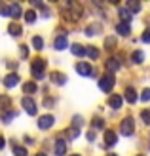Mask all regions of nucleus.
<instances>
[{"label": "nucleus", "instance_id": "nucleus-42", "mask_svg": "<svg viewBox=\"0 0 150 156\" xmlns=\"http://www.w3.org/2000/svg\"><path fill=\"white\" fill-rule=\"evenodd\" d=\"M88 141H95V133H93V131L88 133Z\"/></svg>", "mask_w": 150, "mask_h": 156}, {"label": "nucleus", "instance_id": "nucleus-40", "mask_svg": "<svg viewBox=\"0 0 150 156\" xmlns=\"http://www.w3.org/2000/svg\"><path fill=\"white\" fill-rule=\"evenodd\" d=\"M50 15H51V12H50V10H46V8H44V10H42V17H46V19H48Z\"/></svg>", "mask_w": 150, "mask_h": 156}, {"label": "nucleus", "instance_id": "nucleus-50", "mask_svg": "<svg viewBox=\"0 0 150 156\" xmlns=\"http://www.w3.org/2000/svg\"><path fill=\"white\" fill-rule=\"evenodd\" d=\"M72 156H80V154H72Z\"/></svg>", "mask_w": 150, "mask_h": 156}, {"label": "nucleus", "instance_id": "nucleus-44", "mask_svg": "<svg viewBox=\"0 0 150 156\" xmlns=\"http://www.w3.org/2000/svg\"><path fill=\"white\" fill-rule=\"evenodd\" d=\"M74 124H78V126L82 124V118H80V116H74Z\"/></svg>", "mask_w": 150, "mask_h": 156}, {"label": "nucleus", "instance_id": "nucleus-35", "mask_svg": "<svg viewBox=\"0 0 150 156\" xmlns=\"http://www.w3.org/2000/svg\"><path fill=\"white\" fill-rule=\"evenodd\" d=\"M141 101H145V103H148L150 101V88H145L143 93H141Z\"/></svg>", "mask_w": 150, "mask_h": 156}, {"label": "nucleus", "instance_id": "nucleus-12", "mask_svg": "<svg viewBox=\"0 0 150 156\" xmlns=\"http://www.w3.org/2000/svg\"><path fill=\"white\" fill-rule=\"evenodd\" d=\"M17 82H19V76L15 74V73L8 74V76L4 78V86H6V88H15V86H17Z\"/></svg>", "mask_w": 150, "mask_h": 156}, {"label": "nucleus", "instance_id": "nucleus-30", "mask_svg": "<svg viewBox=\"0 0 150 156\" xmlns=\"http://www.w3.org/2000/svg\"><path fill=\"white\" fill-rule=\"evenodd\" d=\"M33 46H34L38 51H40V50L44 48V40H42V36H34V38H33Z\"/></svg>", "mask_w": 150, "mask_h": 156}, {"label": "nucleus", "instance_id": "nucleus-34", "mask_svg": "<svg viewBox=\"0 0 150 156\" xmlns=\"http://www.w3.org/2000/svg\"><path fill=\"white\" fill-rule=\"evenodd\" d=\"M0 15H12V6H6L0 2Z\"/></svg>", "mask_w": 150, "mask_h": 156}, {"label": "nucleus", "instance_id": "nucleus-13", "mask_svg": "<svg viewBox=\"0 0 150 156\" xmlns=\"http://www.w3.org/2000/svg\"><path fill=\"white\" fill-rule=\"evenodd\" d=\"M105 67H106L108 73H116L122 65H120V61H118L116 57H110V59H106V65H105Z\"/></svg>", "mask_w": 150, "mask_h": 156}, {"label": "nucleus", "instance_id": "nucleus-6", "mask_svg": "<svg viewBox=\"0 0 150 156\" xmlns=\"http://www.w3.org/2000/svg\"><path fill=\"white\" fill-rule=\"evenodd\" d=\"M21 105H23V108H25L30 116L36 114V103L33 101V97H23V99H21Z\"/></svg>", "mask_w": 150, "mask_h": 156}, {"label": "nucleus", "instance_id": "nucleus-45", "mask_svg": "<svg viewBox=\"0 0 150 156\" xmlns=\"http://www.w3.org/2000/svg\"><path fill=\"white\" fill-rule=\"evenodd\" d=\"M93 4H95V6H101V4H103V0H93Z\"/></svg>", "mask_w": 150, "mask_h": 156}, {"label": "nucleus", "instance_id": "nucleus-29", "mask_svg": "<svg viewBox=\"0 0 150 156\" xmlns=\"http://www.w3.org/2000/svg\"><path fill=\"white\" fill-rule=\"evenodd\" d=\"M101 33V25H95V27H88V29H85V34H88V36H93V34H99Z\"/></svg>", "mask_w": 150, "mask_h": 156}, {"label": "nucleus", "instance_id": "nucleus-41", "mask_svg": "<svg viewBox=\"0 0 150 156\" xmlns=\"http://www.w3.org/2000/svg\"><path fill=\"white\" fill-rule=\"evenodd\" d=\"M4 147H6V139H4L2 135H0V151H2V149H4Z\"/></svg>", "mask_w": 150, "mask_h": 156}, {"label": "nucleus", "instance_id": "nucleus-47", "mask_svg": "<svg viewBox=\"0 0 150 156\" xmlns=\"http://www.w3.org/2000/svg\"><path fill=\"white\" fill-rule=\"evenodd\" d=\"M36 156H46V154H42V152H40V154H36Z\"/></svg>", "mask_w": 150, "mask_h": 156}, {"label": "nucleus", "instance_id": "nucleus-20", "mask_svg": "<svg viewBox=\"0 0 150 156\" xmlns=\"http://www.w3.org/2000/svg\"><path fill=\"white\" fill-rule=\"evenodd\" d=\"M118 15H120V19H124V23H127L131 19V12L127 8H120V10H118Z\"/></svg>", "mask_w": 150, "mask_h": 156}, {"label": "nucleus", "instance_id": "nucleus-7", "mask_svg": "<svg viewBox=\"0 0 150 156\" xmlns=\"http://www.w3.org/2000/svg\"><path fill=\"white\" fill-rule=\"evenodd\" d=\"M53 122H55V118L51 114H44V116L38 118V128H40V129H50L53 126Z\"/></svg>", "mask_w": 150, "mask_h": 156}, {"label": "nucleus", "instance_id": "nucleus-8", "mask_svg": "<svg viewBox=\"0 0 150 156\" xmlns=\"http://www.w3.org/2000/svg\"><path fill=\"white\" fill-rule=\"evenodd\" d=\"M68 46V40H67V36L65 34H59L57 38H55V42H53V48L57 50V51H63Z\"/></svg>", "mask_w": 150, "mask_h": 156}, {"label": "nucleus", "instance_id": "nucleus-48", "mask_svg": "<svg viewBox=\"0 0 150 156\" xmlns=\"http://www.w3.org/2000/svg\"><path fill=\"white\" fill-rule=\"evenodd\" d=\"M48 2H57V0H48Z\"/></svg>", "mask_w": 150, "mask_h": 156}, {"label": "nucleus", "instance_id": "nucleus-18", "mask_svg": "<svg viewBox=\"0 0 150 156\" xmlns=\"http://www.w3.org/2000/svg\"><path fill=\"white\" fill-rule=\"evenodd\" d=\"M125 101H127V103H135L137 101V91H135V88H129L125 90Z\"/></svg>", "mask_w": 150, "mask_h": 156}, {"label": "nucleus", "instance_id": "nucleus-5", "mask_svg": "<svg viewBox=\"0 0 150 156\" xmlns=\"http://www.w3.org/2000/svg\"><path fill=\"white\" fill-rule=\"evenodd\" d=\"M76 73L82 74V76H95V71L89 63H78L76 65Z\"/></svg>", "mask_w": 150, "mask_h": 156}, {"label": "nucleus", "instance_id": "nucleus-51", "mask_svg": "<svg viewBox=\"0 0 150 156\" xmlns=\"http://www.w3.org/2000/svg\"><path fill=\"white\" fill-rule=\"evenodd\" d=\"M139 156H143V154H139Z\"/></svg>", "mask_w": 150, "mask_h": 156}, {"label": "nucleus", "instance_id": "nucleus-32", "mask_svg": "<svg viewBox=\"0 0 150 156\" xmlns=\"http://www.w3.org/2000/svg\"><path fill=\"white\" fill-rule=\"evenodd\" d=\"M13 116H15V112H13V111H6V112H2V122H4V124L12 122Z\"/></svg>", "mask_w": 150, "mask_h": 156}, {"label": "nucleus", "instance_id": "nucleus-39", "mask_svg": "<svg viewBox=\"0 0 150 156\" xmlns=\"http://www.w3.org/2000/svg\"><path fill=\"white\" fill-rule=\"evenodd\" d=\"M30 4H33L34 8H44L42 6V0H30Z\"/></svg>", "mask_w": 150, "mask_h": 156}, {"label": "nucleus", "instance_id": "nucleus-38", "mask_svg": "<svg viewBox=\"0 0 150 156\" xmlns=\"http://www.w3.org/2000/svg\"><path fill=\"white\" fill-rule=\"evenodd\" d=\"M143 42L150 44V30H145V33H143Z\"/></svg>", "mask_w": 150, "mask_h": 156}, {"label": "nucleus", "instance_id": "nucleus-43", "mask_svg": "<svg viewBox=\"0 0 150 156\" xmlns=\"http://www.w3.org/2000/svg\"><path fill=\"white\" fill-rule=\"evenodd\" d=\"M44 105H46V107H51L53 101H51V99H44Z\"/></svg>", "mask_w": 150, "mask_h": 156}, {"label": "nucleus", "instance_id": "nucleus-36", "mask_svg": "<svg viewBox=\"0 0 150 156\" xmlns=\"http://www.w3.org/2000/svg\"><path fill=\"white\" fill-rule=\"evenodd\" d=\"M141 118H143V122L146 126H150V111H143L141 112Z\"/></svg>", "mask_w": 150, "mask_h": 156}, {"label": "nucleus", "instance_id": "nucleus-22", "mask_svg": "<svg viewBox=\"0 0 150 156\" xmlns=\"http://www.w3.org/2000/svg\"><path fill=\"white\" fill-rule=\"evenodd\" d=\"M10 105H12V99L8 97V95H2V97H0V108H2V111H8V108H10Z\"/></svg>", "mask_w": 150, "mask_h": 156}, {"label": "nucleus", "instance_id": "nucleus-14", "mask_svg": "<svg viewBox=\"0 0 150 156\" xmlns=\"http://www.w3.org/2000/svg\"><path fill=\"white\" fill-rule=\"evenodd\" d=\"M70 50H72V55H76V57H84L88 53V48H84L82 44H72Z\"/></svg>", "mask_w": 150, "mask_h": 156}, {"label": "nucleus", "instance_id": "nucleus-3", "mask_svg": "<svg viewBox=\"0 0 150 156\" xmlns=\"http://www.w3.org/2000/svg\"><path fill=\"white\" fill-rule=\"evenodd\" d=\"M114 84H116V80H114V74L112 73H106L105 76L99 80V88L105 91V93H108V91H112V88H114Z\"/></svg>", "mask_w": 150, "mask_h": 156}, {"label": "nucleus", "instance_id": "nucleus-4", "mask_svg": "<svg viewBox=\"0 0 150 156\" xmlns=\"http://www.w3.org/2000/svg\"><path fill=\"white\" fill-rule=\"evenodd\" d=\"M120 131H122V135H124V137L133 135V131H135V122H133L131 116H127V118H124V120H122V124H120Z\"/></svg>", "mask_w": 150, "mask_h": 156}, {"label": "nucleus", "instance_id": "nucleus-19", "mask_svg": "<svg viewBox=\"0 0 150 156\" xmlns=\"http://www.w3.org/2000/svg\"><path fill=\"white\" fill-rule=\"evenodd\" d=\"M8 33H10L12 36H19L23 33V29L17 25V23H10V27H8Z\"/></svg>", "mask_w": 150, "mask_h": 156}, {"label": "nucleus", "instance_id": "nucleus-27", "mask_svg": "<svg viewBox=\"0 0 150 156\" xmlns=\"http://www.w3.org/2000/svg\"><path fill=\"white\" fill-rule=\"evenodd\" d=\"M145 61V53L141 51V50H137V51H133V63H143Z\"/></svg>", "mask_w": 150, "mask_h": 156}, {"label": "nucleus", "instance_id": "nucleus-31", "mask_svg": "<svg viewBox=\"0 0 150 156\" xmlns=\"http://www.w3.org/2000/svg\"><path fill=\"white\" fill-rule=\"evenodd\" d=\"M91 126H93V128H97V129H103V128H105V120L97 116V118H93V120H91Z\"/></svg>", "mask_w": 150, "mask_h": 156}, {"label": "nucleus", "instance_id": "nucleus-25", "mask_svg": "<svg viewBox=\"0 0 150 156\" xmlns=\"http://www.w3.org/2000/svg\"><path fill=\"white\" fill-rule=\"evenodd\" d=\"M25 21L33 25V23L36 21V12H34V10H29V12H25Z\"/></svg>", "mask_w": 150, "mask_h": 156}, {"label": "nucleus", "instance_id": "nucleus-11", "mask_svg": "<svg viewBox=\"0 0 150 156\" xmlns=\"http://www.w3.org/2000/svg\"><path fill=\"white\" fill-rule=\"evenodd\" d=\"M116 33L120 34V36H129V34H131L129 23H118V25H116Z\"/></svg>", "mask_w": 150, "mask_h": 156}, {"label": "nucleus", "instance_id": "nucleus-10", "mask_svg": "<svg viewBox=\"0 0 150 156\" xmlns=\"http://www.w3.org/2000/svg\"><path fill=\"white\" fill-rule=\"evenodd\" d=\"M122 103H124L122 95H110L108 97V105H110V108H114V111H118V108L122 107Z\"/></svg>", "mask_w": 150, "mask_h": 156}, {"label": "nucleus", "instance_id": "nucleus-26", "mask_svg": "<svg viewBox=\"0 0 150 156\" xmlns=\"http://www.w3.org/2000/svg\"><path fill=\"white\" fill-rule=\"evenodd\" d=\"M21 8H19V4H12V17L13 19H19L21 17Z\"/></svg>", "mask_w": 150, "mask_h": 156}, {"label": "nucleus", "instance_id": "nucleus-2", "mask_svg": "<svg viewBox=\"0 0 150 156\" xmlns=\"http://www.w3.org/2000/svg\"><path fill=\"white\" fill-rule=\"evenodd\" d=\"M30 74H33L36 80H42V78L46 76V61L44 59H34L33 61V67H30Z\"/></svg>", "mask_w": 150, "mask_h": 156}, {"label": "nucleus", "instance_id": "nucleus-21", "mask_svg": "<svg viewBox=\"0 0 150 156\" xmlns=\"http://www.w3.org/2000/svg\"><path fill=\"white\" fill-rule=\"evenodd\" d=\"M36 90H38V86L34 82H25V84H23V91H25V93H34Z\"/></svg>", "mask_w": 150, "mask_h": 156}, {"label": "nucleus", "instance_id": "nucleus-49", "mask_svg": "<svg viewBox=\"0 0 150 156\" xmlns=\"http://www.w3.org/2000/svg\"><path fill=\"white\" fill-rule=\"evenodd\" d=\"M108 156H116V154H108Z\"/></svg>", "mask_w": 150, "mask_h": 156}, {"label": "nucleus", "instance_id": "nucleus-17", "mask_svg": "<svg viewBox=\"0 0 150 156\" xmlns=\"http://www.w3.org/2000/svg\"><path fill=\"white\" fill-rule=\"evenodd\" d=\"M127 10L131 12V13H139L141 12V0H127Z\"/></svg>", "mask_w": 150, "mask_h": 156}, {"label": "nucleus", "instance_id": "nucleus-46", "mask_svg": "<svg viewBox=\"0 0 150 156\" xmlns=\"http://www.w3.org/2000/svg\"><path fill=\"white\" fill-rule=\"evenodd\" d=\"M110 4H120V0H108Z\"/></svg>", "mask_w": 150, "mask_h": 156}, {"label": "nucleus", "instance_id": "nucleus-9", "mask_svg": "<svg viewBox=\"0 0 150 156\" xmlns=\"http://www.w3.org/2000/svg\"><path fill=\"white\" fill-rule=\"evenodd\" d=\"M50 80H51L53 84H57V86H63V84H67V76L63 74V73L53 71V73H50Z\"/></svg>", "mask_w": 150, "mask_h": 156}, {"label": "nucleus", "instance_id": "nucleus-15", "mask_svg": "<svg viewBox=\"0 0 150 156\" xmlns=\"http://www.w3.org/2000/svg\"><path fill=\"white\" fill-rule=\"evenodd\" d=\"M55 154L57 156H65L67 154V143L63 141V139H57V141H55Z\"/></svg>", "mask_w": 150, "mask_h": 156}, {"label": "nucleus", "instance_id": "nucleus-23", "mask_svg": "<svg viewBox=\"0 0 150 156\" xmlns=\"http://www.w3.org/2000/svg\"><path fill=\"white\" fill-rule=\"evenodd\" d=\"M78 135H80V128L72 126V128H68V129H67V137H68V139H76Z\"/></svg>", "mask_w": 150, "mask_h": 156}, {"label": "nucleus", "instance_id": "nucleus-37", "mask_svg": "<svg viewBox=\"0 0 150 156\" xmlns=\"http://www.w3.org/2000/svg\"><path fill=\"white\" fill-rule=\"evenodd\" d=\"M19 51H21V57H23V59H27V57H29V48H27V46H21Z\"/></svg>", "mask_w": 150, "mask_h": 156}, {"label": "nucleus", "instance_id": "nucleus-33", "mask_svg": "<svg viewBox=\"0 0 150 156\" xmlns=\"http://www.w3.org/2000/svg\"><path fill=\"white\" fill-rule=\"evenodd\" d=\"M114 46H116V38L114 36H108L106 40H105V48L106 50H114Z\"/></svg>", "mask_w": 150, "mask_h": 156}, {"label": "nucleus", "instance_id": "nucleus-1", "mask_svg": "<svg viewBox=\"0 0 150 156\" xmlns=\"http://www.w3.org/2000/svg\"><path fill=\"white\" fill-rule=\"evenodd\" d=\"M61 15L67 17L68 21H78L82 15V6L78 0H65V6L61 10Z\"/></svg>", "mask_w": 150, "mask_h": 156}, {"label": "nucleus", "instance_id": "nucleus-16", "mask_svg": "<svg viewBox=\"0 0 150 156\" xmlns=\"http://www.w3.org/2000/svg\"><path fill=\"white\" fill-rule=\"evenodd\" d=\"M116 141H118V137H116V133H114L112 129L105 131V143H106V147H114Z\"/></svg>", "mask_w": 150, "mask_h": 156}, {"label": "nucleus", "instance_id": "nucleus-24", "mask_svg": "<svg viewBox=\"0 0 150 156\" xmlns=\"http://www.w3.org/2000/svg\"><path fill=\"white\" fill-rule=\"evenodd\" d=\"M13 154L15 156H27V149H25V147H21V145H13Z\"/></svg>", "mask_w": 150, "mask_h": 156}, {"label": "nucleus", "instance_id": "nucleus-28", "mask_svg": "<svg viewBox=\"0 0 150 156\" xmlns=\"http://www.w3.org/2000/svg\"><path fill=\"white\" fill-rule=\"evenodd\" d=\"M88 57H89V59H97V57H99V48H95V46H89V48H88Z\"/></svg>", "mask_w": 150, "mask_h": 156}]
</instances>
